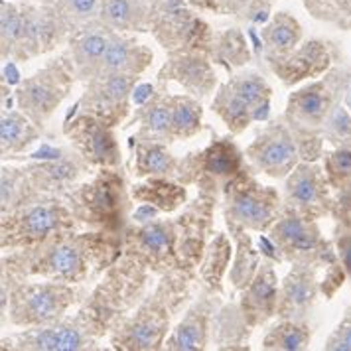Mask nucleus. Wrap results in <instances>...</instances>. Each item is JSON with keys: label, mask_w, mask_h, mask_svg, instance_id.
Masks as SVG:
<instances>
[{"label": "nucleus", "mask_w": 351, "mask_h": 351, "mask_svg": "<svg viewBox=\"0 0 351 351\" xmlns=\"http://www.w3.org/2000/svg\"><path fill=\"white\" fill-rule=\"evenodd\" d=\"M22 32V12L12 2H2L0 10V58L2 62L12 60Z\"/></svg>", "instance_id": "c03bdc74"}, {"label": "nucleus", "mask_w": 351, "mask_h": 351, "mask_svg": "<svg viewBox=\"0 0 351 351\" xmlns=\"http://www.w3.org/2000/svg\"><path fill=\"white\" fill-rule=\"evenodd\" d=\"M10 280L12 285L8 324L14 328H36L53 324L65 318L73 308H80L89 294V285H67L40 278L14 280L12 276Z\"/></svg>", "instance_id": "423d86ee"}, {"label": "nucleus", "mask_w": 351, "mask_h": 351, "mask_svg": "<svg viewBox=\"0 0 351 351\" xmlns=\"http://www.w3.org/2000/svg\"><path fill=\"white\" fill-rule=\"evenodd\" d=\"M211 111L221 119V123L227 127V130L235 136L243 134L255 123L253 107L233 89V85L229 81L219 83L217 91L213 93Z\"/></svg>", "instance_id": "c9c22d12"}, {"label": "nucleus", "mask_w": 351, "mask_h": 351, "mask_svg": "<svg viewBox=\"0 0 351 351\" xmlns=\"http://www.w3.org/2000/svg\"><path fill=\"white\" fill-rule=\"evenodd\" d=\"M44 193L36 192L24 166H6L0 168V215L10 213L34 202Z\"/></svg>", "instance_id": "ea45409f"}, {"label": "nucleus", "mask_w": 351, "mask_h": 351, "mask_svg": "<svg viewBox=\"0 0 351 351\" xmlns=\"http://www.w3.org/2000/svg\"><path fill=\"white\" fill-rule=\"evenodd\" d=\"M247 34H249V40H251V44H253V51H255L256 60H261V58H263V53H265V42H263V38L256 34V30L253 28V26L247 30Z\"/></svg>", "instance_id": "4d7b16f0"}, {"label": "nucleus", "mask_w": 351, "mask_h": 351, "mask_svg": "<svg viewBox=\"0 0 351 351\" xmlns=\"http://www.w3.org/2000/svg\"><path fill=\"white\" fill-rule=\"evenodd\" d=\"M128 148L132 156V174L143 180L148 176H168L176 178L180 158L170 152L168 144L156 141L136 138L134 134L128 136Z\"/></svg>", "instance_id": "2f4dec72"}, {"label": "nucleus", "mask_w": 351, "mask_h": 351, "mask_svg": "<svg viewBox=\"0 0 351 351\" xmlns=\"http://www.w3.org/2000/svg\"><path fill=\"white\" fill-rule=\"evenodd\" d=\"M263 62L285 87H296L304 81L318 80L326 75L332 69L334 58L326 42L308 40L288 56L263 58Z\"/></svg>", "instance_id": "5701e85b"}, {"label": "nucleus", "mask_w": 351, "mask_h": 351, "mask_svg": "<svg viewBox=\"0 0 351 351\" xmlns=\"http://www.w3.org/2000/svg\"><path fill=\"white\" fill-rule=\"evenodd\" d=\"M245 150L235 143V134H217L211 130L208 146L188 152L180 158L176 180L184 186H195L199 193H209L221 199L223 188L247 166Z\"/></svg>", "instance_id": "6e6552de"}, {"label": "nucleus", "mask_w": 351, "mask_h": 351, "mask_svg": "<svg viewBox=\"0 0 351 351\" xmlns=\"http://www.w3.org/2000/svg\"><path fill=\"white\" fill-rule=\"evenodd\" d=\"M204 105L188 93L172 97V136L176 141H190L204 130Z\"/></svg>", "instance_id": "79ce46f5"}, {"label": "nucleus", "mask_w": 351, "mask_h": 351, "mask_svg": "<svg viewBox=\"0 0 351 351\" xmlns=\"http://www.w3.org/2000/svg\"><path fill=\"white\" fill-rule=\"evenodd\" d=\"M233 255H235V245H233L231 235L215 233L209 241L204 258L197 267L199 282L211 288L213 292L225 296L227 294L225 292V276L233 263Z\"/></svg>", "instance_id": "f704fd0d"}, {"label": "nucleus", "mask_w": 351, "mask_h": 351, "mask_svg": "<svg viewBox=\"0 0 351 351\" xmlns=\"http://www.w3.org/2000/svg\"><path fill=\"white\" fill-rule=\"evenodd\" d=\"M73 217L83 229L123 235L132 215V193L127 172L119 168H99L64 193Z\"/></svg>", "instance_id": "39448f33"}, {"label": "nucleus", "mask_w": 351, "mask_h": 351, "mask_svg": "<svg viewBox=\"0 0 351 351\" xmlns=\"http://www.w3.org/2000/svg\"><path fill=\"white\" fill-rule=\"evenodd\" d=\"M225 227L235 245V255H233V263L229 269V282L235 292H243L253 282V278L261 269L263 255H261L258 247H255L253 237L249 235V231L245 227L233 223V221H225Z\"/></svg>", "instance_id": "473e14b6"}, {"label": "nucleus", "mask_w": 351, "mask_h": 351, "mask_svg": "<svg viewBox=\"0 0 351 351\" xmlns=\"http://www.w3.org/2000/svg\"><path fill=\"white\" fill-rule=\"evenodd\" d=\"M152 272L132 256L123 255L112 267L103 272L97 285L87 294L80 308H75V318L87 330V334L103 341L119 328L121 322L134 312L150 292Z\"/></svg>", "instance_id": "7ed1b4c3"}, {"label": "nucleus", "mask_w": 351, "mask_h": 351, "mask_svg": "<svg viewBox=\"0 0 351 351\" xmlns=\"http://www.w3.org/2000/svg\"><path fill=\"white\" fill-rule=\"evenodd\" d=\"M111 26L99 22L95 26L83 28L80 32L71 34L67 40V48L62 51L65 62L73 69L75 77L81 83H87L89 80L97 77L101 73L103 58L107 53V48L111 44L112 34Z\"/></svg>", "instance_id": "b1692460"}, {"label": "nucleus", "mask_w": 351, "mask_h": 351, "mask_svg": "<svg viewBox=\"0 0 351 351\" xmlns=\"http://www.w3.org/2000/svg\"><path fill=\"white\" fill-rule=\"evenodd\" d=\"M350 83V69L332 67L324 77L312 80L288 95L282 114L304 162H318L324 156V125L341 97H346Z\"/></svg>", "instance_id": "20e7f679"}, {"label": "nucleus", "mask_w": 351, "mask_h": 351, "mask_svg": "<svg viewBox=\"0 0 351 351\" xmlns=\"http://www.w3.org/2000/svg\"><path fill=\"white\" fill-rule=\"evenodd\" d=\"M343 103H346V107H348V109H350V112H351V83H350V87H348V91H346Z\"/></svg>", "instance_id": "bf43d9fd"}, {"label": "nucleus", "mask_w": 351, "mask_h": 351, "mask_svg": "<svg viewBox=\"0 0 351 351\" xmlns=\"http://www.w3.org/2000/svg\"><path fill=\"white\" fill-rule=\"evenodd\" d=\"M154 6L150 0H103L101 22L117 32H148Z\"/></svg>", "instance_id": "72a5a7b5"}, {"label": "nucleus", "mask_w": 351, "mask_h": 351, "mask_svg": "<svg viewBox=\"0 0 351 351\" xmlns=\"http://www.w3.org/2000/svg\"><path fill=\"white\" fill-rule=\"evenodd\" d=\"M141 75L132 73H101L83 83L80 97L81 112L99 119L107 127H125L132 114V89Z\"/></svg>", "instance_id": "2eb2a0df"}, {"label": "nucleus", "mask_w": 351, "mask_h": 351, "mask_svg": "<svg viewBox=\"0 0 351 351\" xmlns=\"http://www.w3.org/2000/svg\"><path fill=\"white\" fill-rule=\"evenodd\" d=\"M65 146H51V144H42L38 150H34L30 152V156H26L28 160H53L58 158V156H62L64 154Z\"/></svg>", "instance_id": "5fc2aeb1"}, {"label": "nucleus", "mask_w": 351, "mask_h": 351, "mask_svg": "<svg viewBox=\"0 0 351 351\" xmlns=\"http://www.w3.org/2000/svg\"><path fill=\"white\" fill-rule=\"evenodd\" d=\"M245 156L256 174H265L271 180H285L302 162L285 114L271 119L256 132L253 143L245 148Z\"/></svg>", "instance_id": "ddd939ff"}, {"label": "nucleus", "mask_w": 351, "mask_h": 351, "mask_svg": "<svg viewBox=\"0 0 351 351\" xmlns=\"http://www.w3.org/2000/svg\"><path fill=\"white\" fill-rule=\"evenodd\" d=\"M227 81L253 107L255 123H269L271 121L272 87L271 83L265 80L263 73H258L255 69H239L233 75H229Z\"/></svg>", "instance_id": "4c0bfd02"}, {"label": "nucleus", "mask_w": 351, "mask_h": 351, "mask_svg": "<svg viewBox=\"0 0 351 351\" xmlns=\"http://www.w3.org/2000/svg\"><path fill=\"white\" fill-rule=\"evenodd\" d=\"M197 271L174 269L158 276L134 312L109 335V346L117 351H158L174 328V319L186 312L197 292Z\"/></svg>", "instance_id": "f03ea898"}, {"label": "nucleus", "mask_w": 351, "mask_h": 351, "mask_svg": "<svg viewBox=\"0 0 351 351\" xmlns=\"http://www.w3.org/2000/svg\"><path fill=\"white\" fill-rule=\"evenodd\" d=\"M123 255V235L71 229L34 247L2 253L0 271L8 272L14 280L40 278L67 285H89L99 280L103 272Z\"/></svg>", "instance_id": "f257e3e1"}, {"label": "nucleus", "mask_w": 351, "mask_h": 351, "mask_svg": "<svg viewBox=\"0 0 351 351\" xmlns=\"http://www.w3.org/2000/svg\"><path fill=\"white\" fill-rule=\"evenodd\" d=\"M22 12V32L18 40L12 60L26 64L38 56L49 53L69 40V32L56 6L36 8L32 4H20Z\"/></svg>", "instance_id": "412c9836"}, {"label": "nucleus", "mask_w": 351, "mask_h": 351, "mask_svg": "<svg viewBox=\"0 0 351 351\" xmlns=\"http://www.w3.org/2000/svg\"><path fill=\"white\" fill-rule=\"evenodd\" d=\"M125 255L144 265L156 278L182 269L178 255V229L174 219H152L148 223H128L123 233Z\"/></svg>", "instance_id": "9b49d317"}, {"label": "nucleus", "mask_w": 351, "mask_h": 351, "mask_svg": "<svg viewBox=\"0 0 351 351\" xmlns=\"http://www.w3.org/2000/svg\"><path fill=\"white\" fill-rule=\"evenodd\" d=\"M261 38L265 42L263 58L288 56L302 42V26L292 14L278 12L272 16L269 24H265V28L261 30Z\"/></svg>", "instance_id": "58836bf2"}, {"label": "nucleus", "mask_w": 351, "mask_h": 351, "mask_svg": "<svg viewBox=\"0 0 351 351\" xmlns=\"http://www.w3.org/2000/svg\"><path fill=\"white\" fill-rule=\"evenodd\" d=\"M256 247H258V251H261V255L263 258H269L272 263H276V265H285L287 261H285V256L280 253V249L276 247V243L272 241V237L267 233H258V239H256Z\"/></svg>", "instance_id": "8fccbe9b"}, {"label": "nucleus", "mask_w": 351, "mask_h": 351, "mask_svg": "<svg viewBox=\"0 0 351 351\" xmlns=\"http://www.w3.org/2000/svg\"><path fill=\"white\" fill-rule=\"evenodd\" d=\"M132 199L136 204H152L164 213L172 215L190 202L188 186L168 176H148L130 186Z\"/></svg>", "instance_id": "c85d7f7f"}, {"label": "nucleus", "mask_w": 351, "mask_h": 351, "mask_svg": "<svg viewBox=\"0 0 351 351\" xmlns=\"http://www.w3.org/2000/svg\"><path fill=\"white\" fill-rule=\"evenodd\" d=\"M346 276H348V271L343 269L341 261H335L334 265L326 267L324 280L319 282V290H322V294H324L328 300H332L335 292H337V290L341 288V285H343Z\"/></svg>", "instance_id": "de8ad7c7"}, {"label": "nucleus", "mask_w": 351, "mask_h": 351, "mask_svg": "<svg viewBox=\"0 0 351 351\" xmlns=\"http://www.w3.org/2000/svg\"><path fill=\"white\" fill-rule=\"evenodd\" d=\"M77 77L60 53L42 65L30 77H24L14 89L16 107L30 117L40 128L48 127L51 117L58 112L67 97L71 95Z\"/></svg>", "instance_id": "9d476101"}, {"label": "nucleus", "mask_w": 351, "mask_h": 351, "mask_svg": "<svg viewBox=\"0 0 351 351\" xmlns=\"http://www.w3.org/2000/svg\"><path fill=\"white\" fill-rule=\"evenodd\" d=\"M62 134L93 170L123 166V150L117 128L107 127L95 117L80 111L71 121L62 123Z\"/></svg>", "instance_id": "a211bd4d"}, {"label": "nucleus", "mask_w": 351, "mask_h": 351, "mask_svg": "<svg viewBox=\"0 0 351 351\" xmlns=\"http://www.w3.org/2000/svg\"><path fill=\"white\" fill-rule=\"evenodd\" d=\"M156 93V83H148V81H138L132 89V105L141 107L146 101H150L152 95Z\"/></svg>", "instance_id": "864d4df0"}, {"label": "nucleus", "mask_w": 351, "mask_h": 351, "mask_svg": "<svg viewBox=\"0 0 351 351\" xmlns=\"http://www.w3.org/2000/svg\"><path fill=\"white\" fill-rule=\"evenodd\" d=\"M2 81L8 83V85H12V87H18L22 83V75H20V69H18L14 60H8V62H4V65H2Z\"/></svg>", "instance_id": "6e6d98bb"}, {"label": "nucleus", "mask_w": 351, "mask_h": 351, "mask_svg": "<svg viewBox=\"0 0 351 351\" xmlns=\"http://www.w3.org/2000/svg\"><path fill=\"white\" fill-rule=\"evenodd\" d=\"M221 206L225 221L239 223L253 233H269L285 211V199L276 188L258 182L253 166L247 164L227 182Z\"/></svg>", "instance_id": "1a4fd4ad"}, {"label": "nucleus", "mask_w": 351, "mask_h": 351, "mask_svg": "<svg viewBox=\"0 0 351 351\" xmlns=\"http://www.w3.org/2000/svg\"><path fill=\"white\" fill-rule=\"evenodd\" d=\"M162 215L156 206L152 204H138L136 208L132 209V215H130V223H148L152 219H158Z\"/></svg>", "instance_id": "603ef678"}, {"label": "nucleus", "mask_w": 351, "mask_h": 351, "mask_svg": "<svg viewBox=\"0 0 351 351\" xmlns=\"http://www.w3.org/2000/svg\"><path fill=\"white\" fill-rule=\"evenodd\" d=\"M255 58V51L239 28H227L223 32L215 34L211 46V62L223 67L229 75L253 64Z\"/></svg>", "instance_id": "e433bc0d"}, {"label": "nucleus", "mask_w": 351, "mask_h": 351, "mask_svg": "<svg viewBox=\"0 0 351 351\" xmlns=\"http://www.w3.org/2000/svg\"><path fill=\"white\" fill-rule=\"evenodd\" d=\"M278 288H280V280L276 274V263L263 258L253 282L239 296L241 312L253 330L263 328L272 318H276Z\"/></svg>", "instance_id": "a878e982"}, {"label": "nucleus", "mask_w": 351, "mask_h": 351, "mask_svg": "<svg viewBox=\"0 0 351 351\" xmlns=\"http://www.w3.org/2000/svg\"><path fill=\"white\" fill-rule=\"evenodd\" d=\"M24 170L36 192L53 195H64L81 180L95 172L71 144L65 146L62 156L53 160H30L28 164H24Z\"/></svg>", "instance_id": "4be33fe9"}, {"label": "nucleus", "mask_w": 351, "mask_h": 351, "mask_svg": "<svg viewBox=\"0 0 351 351\" xmlns=\"http://www.w3.org/2000/svg\"><path fill=\"white\" fill-rule=\"evenodd\" d=\"M253 328L241 312L239 300H229L217 310L211 326V348L217 351H249Z\"/></svg>", "instance_id": "c756f323"}, {"label": "nucleus", "mask_w": 351, "mask_h": 351, "mask_svg": "<svg viewBox=\"0 0 351 351\" xmlns=\"http://www.w3.org/2000/svg\"><path fill=\"white\" fill-rule=\"evenodd\" d=\"M188 2H192L193 6H197L202 10H215V12H219L217 0H188Z\"/></svg>", "instance_id": "13d9d810"}, {"label": "nucleus", "mask_w": 351, "mask_h": 351, "mask_svg": "<svg viewBox=\"0 0 351 351\" xmlns=\"http://www.w3.org/2000/svg\"><path fill=\"white\" fill-rule=\"evenodd\" d=\"M324 170L330 180V186L341 192L351 186V146L324 150Z\"/></svg>", "instance_id": "a18cd8bd"}, {"label": "nucleus", "mask_w": 351, "mask_h": 351, "mask_svg": "<svg viewBox=\"0 0 351 351\" xmlns=\"http://www.w3.org/2000/svg\"><path fill=\"white\" fill-rule=\"evenodd\" d=\"M221 294L199 282L195 298L186 308L180 322L164 341L166 351H204L211 346V326L217 310L223 306Z\"/></svg>", "instance_id": "6ab92c4d"}, {"label": "nucleus", "mask_w": 351, "mask_h": 351, "mask_svg": "<svg viewBox=\"0 0 351 351\" xmlns=\"http://www.w3.org/2000/svg\"><path fill=\"white\" fill-rule=\"evenodd\" d=\"M217 204H221L219 197L197 192V195L190 199L174 217L182 269L197 271L209 241L213 237Z\"/></svg>", "instance_id": "dca6fc26"}, {"label": "nucleus", "mask_w": 351, "mask_h": 351, "mask_svg": "<svg viewBox=\"0 0 351 351\" xmlns=\"http://www.w3.org/2000/svg\"><path fill=\"white\" fill-rule=\"evenodd\" d=\"M312 328L306 319H278L267 330L261 350L302 351L310 348Z\"/></svg>", "instance_id": "a19ab883"}, {"label": "nucleus", "mask_w": 351, "mask_h": 351, "mask_svg": "<svg viewBox=\"0 0 351 351\" xmlns=\"http://www.w3.org/2000/svg\"><path fill=\"white\" fill-rule=\"evenodd\" d=\"M154 62V51L141 44L136 38L123 32H114L107 53L103 58L101 73H132L143 75ZM99 73V75H101Z\"/></svg>", "instance_id": "cd10ccee"}, {"label": "nucleus", "mask_w": 351, "mask_h": 351, "mask_svg": "<svg viewBox=\"0 0 351 351\" xmlns=\"http://www.w3.org/2000/svg\"><path fill=\"white\" fill-rule=\"evenodd\" d=\"M332 186L326 176V170L318 162H300L285 178L282 199L285 208L302 215L308 221H318L324 215L332 213Z\"/></svg>", "instance_id": "f3484780"}, {"label": "nucleus", "mask_w": 351, "mask_h": 351, "mask_svg": "<svg viewBox=\"0 0 351 351\" xmlns=\"http://www.w3.org/2000/svg\"><path fill=\"white\" fill-rule=\"evenodd\" d=\"M101 4L103 0H58L53 6L71 36L101 22Z\"/></svg>", "instance_id": "37998d69"}, {"label": "nucleus", "mask_w": 351, "mask_h": 351, "mask_svg": "<svg viewBox=\"0 0 351 351\" xmlns=\"http://www.w3.org/2000/svg\"><path fill=\"white\" fill-rule=\"evenodd\" d=\"M324 350L328 351H351V312L346 314L343 322L334 330V334L328 337Z\"/></svg>", "instance_id": "09e8293b"}, {"label": "nucleus", "mask_w": 351, "mask_h": 351, "mask_svg": "<svg viewBox=\"0 0 351 351\" xmlns=\"http://www.w3.org/2000/svg\"><path fill=\"white\" fill-rule=\"evenodd\" d=\"M42 2H46V4H49V2H53V0H42Z\"/></svg>", "instance_id": "052dcab7"}, {"label": "nucleus", "mask_w": 351, "mask_h": 351, "mask_svg": "<svg viewBox=\"0 0 351 351\" xmlns=\"http://www.w3.org/2000/svg\"><path fill=\"white\" fill-rule=\"evenodd\" d=\"M0 348L2 351H97L101 350V341L87 334L73 314H67L48 326L20 328L4 334Z\"/></svg>", "instance_id": "4468645a"}, {"label": "nucleus", "mask_w": 351, "mask_h": 351, "mask_svg": "<svg viewBox=\"0 0 351 351\" xmlns=\"http://www.w3.org/2000/svg\"><path fill=\"white\" fill-rule=\"evenodd\" d=\"M44 136V128H40L24 112H0V156L2 160H14L18 154H24L38 144Z\"/></svg>", "instance_id": "7c9ffc66"}, {"label": "nucleus", "mask_w": 351, "mask_h": 351, "mask_svg": "<svg viewBox=\"0 0 351 351\" xmlns=\"http://www.w3.org/2000/svg\"><path fill=\"white\" fill-rule=\"evenodd\" d=\"M83 229L64 195L44 193L34 202L0 215V249L4 253L34 247L58 233Z\"/></svg>", "instance_id": "0eeeda50"}, {"label": "nucleus", "mask_w": 351, "mask_h": 351, "mask_svg": "<svg viewBox=\"0 0 351 351\" xmlns=\"http://www.w3.org/2000/svg\"><path fill=\"white\" fill-rule=\"evenodd\" d=\"M170 83H178L188 95L206 101L219 87L215 64L209 53L176 49L168 51L166 62L156 73V87L168 89Z\"/></svg>", "instance_id": "aec40b11"}, {"label": "nucleus", "mask_w": 351, "mask_h": 351, "mask_svg": "<svg viewBox=\"0 0 351 351\" xmlns=\"http://www.w3.org/2000/svg\"><path fill=\"white\" fill-rule=\"evenodd\" d=\"M335 251H337L343 269L348 271V276H351V233L335 235Z\"/></svg>", "instance_id": "3c124183"}, {"label": "nucleus", "mask_w": 351, "mask_h": 351, "mask_svg": "<svg viewBox=\"0 0 351 351\" xmlns=\"http://www.w3.org/2000/svg\"><path fill=\"white\" fill-rule=\"evenodd\" d=\"M269 235L290 265L304 263L312 267H330L339 261L332 243L324 239L318 221H308L292 209L285 208L280 219L271 227Z\"/></svg>", "instance_id": "f8f14e48"}, {"label": "nucleus", "mask_w": 351, "mask_h": 351, "mask_svg": "<svg viewBox=\"0 0 351 351\" xmlns=\"http://www.w3.org/2000/svg\"><path fill=\"white\" fill-rule=\"evenodd\" d=\"M324 141L332 144L334 148L351 146V112L341 103L330 112L324 125Z\"/></svg>", "instance_id": "49530a36"}, {"label": "nucleus", "mask_w": 351, "mask_h": 351, "mask_svg": "<svg viewBox=\"0 0 351 351\" xmlns=\"http://www.w3.org/2000/svg\"><path fill=\"white\" fill-rule=\"evenodd\" d=\"M318 267L294 263L287 276L280 280L276 319H306L312 306L318 300L319 282L316 278Z\"/></svg>", "instance_id": "393cba45"}, {"label": "nucleus", "mask_w": 351, "mask_h": 351, "mask_svg": "<svg viewBox=\"0 0 351 351\" xmlns=\"http://www.w3.org/2000/svg\"><path fill=\"white\" fill-rule=\"evenodd\" d=\"M172 97H174V93H170L168 89L156 87V93L152 95V99L134 109L130 119L125 123V128L136 125V130H134L136 138L172 144L174 143V136H172Z\"/></svg>", "instance_id": "bb28decb"}]
</instances>
